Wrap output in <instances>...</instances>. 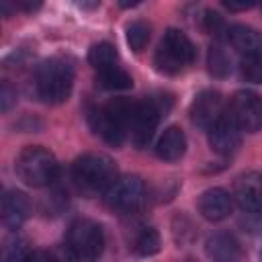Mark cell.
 I'll use <instances>...</instances> for the list:
<instances>
[{"instance_id": "cell-1", "label": "cell", "mask_w": 262, "mask_h": 262, "mask_svg": "<svg viewBox=\"0 0 262 262\" xmlns=\"http://www.w3.org/2000/svg\"><path fill=\"white\" fill-rule=\"evenodd\" d=\"M35 94L45 104H61L74 88V66L63 57H49L35 70Z\"/></svg>"}, {"instance_id": "cell-8", "label": "cell", "mask_w": 262, "mask_h": 262, "mask_svg": "<svg viewBox=\"0 0 262 262\" xmlns=\"http://www.w3.org/2000/svg\"><path fill=\"white\" fill-rule=\"evenodd\" d=\"M168 111V106H164V100L162 98H143V100H137L135 102V108H133V119H131V141L135 147H147L156 129H158V123L162 119V115Z\"/></svg>"}, {"instance_id": "cell-14", "label": "cell", "mask_w": 262, "mask_h": 262, "mask_svg": "<svg viewBox=\"0 0 262 262\" xmlns=\"http://www.w3.org/2000/svg\"><path fill=\"white\" fill-rule=\"evenodd\" d=\"M31 211V203L27 199L25 192L20 190H6L2 196V205H0V213H2V223L16 231L29 217Z\"/></svg>"}, {"instance_id": "cell-24", "label": "cell", "mask_w": 262, "mask_h": 262, "mask_svg": "<svg viewBox=\"0 0 262 262\" xmlns=\"http://www.w3.org/2000/svg\"><path fill=\"white\" fill-rule=\"evenodd\" d=\"M239 72L248 82L262 84V49L252 53V55H248V57H244L242 66H239Z\"/></svg>"}, {"instance_id": "cell-11", "label": "cell", "mask_w": 262, "mask_h": 262, "mask_svg": "<svg viewBox=\"0 0 262 262\" xmlns=\"http://www.w3.org/2000/svg\"><path fill=\"white\" fill-rule=\"evenodd\" d=\"M233 199L244 213H260L262 211V174L244 172L235 178Z\"/></svg>"}, {"instance_id": "cell-26", "label": "cell", "mask_w": 262, "mask_h": 262, "mask_svg": "<svg viewBox=\"0 0 262 262\" xmlns=\"http://www.w3.org/2000/svg\"><path fill=\"white\" fill-rule=\"evenodd\" d=\"M27 262H63V260L59 256L47 252V250H35V252H31Z\"/></svg>"}, {"instance_id": "cell-12", "label": "cell", "mask_w": 262, "mask_h": 262, "mask_svg": "<svg viewBox=\"0 0 262 262\" xmlns=\"http://www.w3.org/2000/svg\"><path fill=\"white\" fill-rule=\"evenodd\" d=\"M239 127L233 123L229 115H223L211 129H209V145L219 156H231L237 151L242 143Z\"/></svg>"}, {"instance_id": "cell-4", "label": "cell", "mask_w": 262, "mask_h": 262, "mask_svg": "<svg viewBox=\"0 0 262 262\" xmlns=\"http://www.w3.org/2000/svg\"><path fill=\"white\" fill-rule=\"evenodd\" d=\"M16 176L31 188L49 186L59 172V164L55 156L43 145H29L25 147L14 160Z\"/></svg>"}, {"instance_id": "cell-29", "label": "cell", "mask_w": 262, "mask_h": 262, "mask_svg": "<svg viewBox=\"0 0 262 262\" xmlns=\"http://www.w3.org/2000/svg\"><path fill=\"white\" fill-rule=\"evenodd\" d=\"M188 262H194V260H188Z\"/></svg>"}, {"instance_id": "cell-10", "label": "cell", "mask_w": 262, "mask_h": 262, "mask_svg": "<svg viewBox=\"0 0 262 262\" xmlns=\"http://www.w3.org/2000/svg\"><path fill=\"white\" fill-rule=\"evenodd\" d=\"M190 121L201 129H211L225 113H223V96L217 90H203L190 102Z\"/></svg>"}, {"instance_id": "cell-5", "label": "cell", "mask_w": 262, "mask_h": 262, "mask_svg": "<svg viewBox=\"0 0 262 262\" xmlns=\"http://www.w3.org/2000/svg\"><path fill=\"white\" fill-rule=\"evenodd\" d=\"M196 59V47L190 37L180 29H168L160 39L154 63L164 74H180Z\"/></svg>"}, {"instance_id": "cell-7", "label": "cell", "mask_w": 262, "mask_h": 262, "mask_svg": "<svg viewBox=\"0 0 262 262\" xmlns=\"http://www.w3.org/2000/svg\"><path fill=\"white\" fill-rule=\"evenodd\" d=\"M147 201V188L139 176H121L104 192V203L111 211L121 215L137 213Z\"/></svg>"}, {"instance_id": "cell-25", "label": "cell", "mask_w": 262, "mask_h": 262, "mask_svg": "<svg viewBox=\"0 0 262 262\" xmlns=\"http://www.w3.org/2000/svg\"><path fill=\"white\" fill-rule=\"evenodd\" d=\"M14 104H16V88L8 80H4L0 84V108L2 113H8Z\"/></svg>"}, {"instance_id": "cell-18", "label": "cell", "mask_w": 262, "mask_h": 262, "mask_svg": "<svg viewBox=\"0 0 262 262\" xmlns=\"http://www.w3.org/2000/svg\"><path fill=\"white\" fill-rule=\"evenodd\" d=\"M96 82L104 88V90H127L133 86V78L129 76V72L119 66L113 63L108 68H102L96 72Z\"/></svg>"}, {"instance_id": "cell-21", "label": "cell", "mask_w": 262, "mask_h": 262, "mask_svg": "<svg viewBox=\"0 0 262 262\" xmlns=\"http://www.w3.org/2000/svg\"><path fill=\"white\" fill-rule=\"evenodd\" d=\"M207 70L215 78H225L231 74V57L219 45H211L207 53Z\"/></svg>"}, {"instance_id": "cell-20", "label": "cell", "mask_w": 262, "mask_h": 262, "mask_svg": "<svg viewBox=\"0 0 262 262\" xmlns=\"http://www.w3.org/2000/svg\"><path fill=\"white\" fill-rule=\"evenodd\" d=\"M88 61H90V66L98 72V70H102V68H108V66H113V63H119V53H117V49H115L111 43L100 41V43H94V45L90 47V51H88Z\"/></svg>"}, {"instance_id": "cell-3", "label": "cell", "mask_w": 262, "mask_h": 262, "mask_svg": "<svg viewBox=\"0 0 262 262\" xmlns=\"http://www.w3.org/2000/svg\"><path fill=\"white\" fill-rule=\"evenodd\" d=\"M72 180L84 194L106 192L117 180V166L104 154H84L72 164Z\"/></svg>"}, {"instance_id": "cell-6", "label": "cell", "mask_w": 262, "mask_h": 262, "mask_svg": "<svg viewBox=\"0 0 262 262\" xmlns=\"http://www.w3.org/2000/svg\"><path fill=\"white\" fill-rule=\"evenodd\" d=\"M68 250L82 262H94L104 250V231L92 219H76L68 227Z\"/></svg>"}, {"instance_id": "cell-15", "label": "cell", "mask_w": 262, "mask_h": 262, "mask_svg": "<svg viewBox=\"0 0 262 262\" xmlns=\"http://www.w3.org/2000/svg\"><path fill=\"white\" fill-rule=\"evenodd\" d=\"M205 252L215 262H239L242 246L227 231H215L205 242Z\"/></svg>"}, {"instance_id": "cell-28", "label": "cell", "mask_w": 262, "mask_h": 262, "mask_svg": "<svg viewBox=\"0 0 262 262\" xmlns=\"http://www.w3.org/2000/svg\"><path fill=\"white\" fill-rule=\"evenodd\" d=\"M41 4L39 2H18L16 4V8H23V10H35V8H39Z\"/></svg>"}, {"instance_id": "cell-19", "label": "cell", "mask_w": 262, "mask_h": 262, "mask_svg": "<svg viewBox=\"0 0 262 262\" xmlns=\"http://www.w3.org/2000/svg\"><path fill=\"white\" fill-rule=\"evenodd\" d=\"M133 252L137 256H141V258H147V256L158 254L160 252V233L154 227H141L135 233Z\"/></svg>"}, {"instance_id": "cell-16", "label": "cell", "mask_w": 262, "mask_h": 262, "mask_svg": "<svg viewBox=\"0 0 262 262\" xmlns=\"http://www.w3.org/2000/svg\"><path fill=\"white\" fill-rule=\"evenodd\" d=\"M186 151V135L180 127L172 125L168 129H164V133L160 135L158 143H156V154L160 160L164 162H176L184 156Z\"/></svg>"}, {"instance_id": "cell-17", "label": "cell", "mask_w": 262, "mask_h": 262, "mask_svg": "<svg viewBox=\"0 0 262 262\" xmlns=\"http://www.w3.org/2000/svg\"><path fill=\"white\" fill-rule=\"evenodd\" d=\"M225 37H227L229 45L237 53H244L246 57L262 49V35L250 25H231V27H227Z\"/></svg>"}, {"instance_id": "cell-9", "label": "cell", "mask_w": 262, "mask_h": 262, "mask_svg": "<svg viewBox=\"0 0 262 262\" xmlns=\"http://www.w3.org/2000/svg\"><path fill=\"white\" fill-rule=\"evenodd\" d=\"M239 131L258 133L262 129V96L252 90H237L231 96L229 113Z\"/></svg>"}, {"instance_id": "cell-13", "label": "cell", "mask_w": 262, "mask_h": 262, "mask_svg": "<svg viewBox=\"0 0 262 262\" xmlns=\"http://www.w3.org/2000/svg\"><path fill=\"white\" fill-rule=\"evenodd\" d=\"M196 209L207 221H223L225 217H229L233 209V196L225 188L213 186L201 192L196 201Z\"/></svg>"}, {"instance_id": "cell-22", "label": "cell", "mask_w": 262, "mask_h": 262, "mask_svg": "<svg viewBox=\"0 0 262 262\" xmlns=\"http://www.w3.org/2000/svg\"><path fill=\"white\" fill-rule=\"evenodd\" d=\"M31 256V250L27 246V239L20 235H10L4 239L2 246V262H27Z\"/></svg>"}, {"instance_id": "cell-2", "label": "cell", "mask_w": 262, "mask_h": 262, "mask_svg": "<svg viewBox=\"0 0 262 262\" xmlns=\"http://www.w3.org/2000/svg\"><path fill=\"white\" fill-rule=\"evenodd\" d=\"M135 102L129 98H113L106 104L94 108L88 119L92 123V129L111 145H121L129 131H131V119H133Z\"/></svg>"}, {"instance_id": "cell-27", "label": "cell", "mask_w": 262, "mask_h": 262, "mask_svg": "<svg viewBox=\"0 0 262 262\" xmlns=\"http://www.w3.org/2000/svg\"><path fill=\"white\" fill-rule=\"evenodd\" d=\"M223 6H225L227 10H231V12H242V10L252 8L254 2H233V0H229V2H223Z\"/></svg>"}, {"instance_id": "cell-23", "label": "cell", "mask_w": 262, "mask_h": 262, "mask_svg": "<svg viewBox=\"0 0 262 262\" xmlns=\"http://www.w3.org/2000/svg\"><path fill=\"white\" fill-rule=\"evenodd\" d=\"M149 35H151V29L145 20H131L125 27V39H127V45L133 51H141L147 45Z\"/></svg>"}]
</instances>
